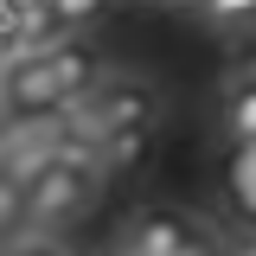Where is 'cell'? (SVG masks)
I'll use <instances>...</instances> for the list:
<instances>
[{"label":"cell","mask_w":256,"mask_h":256,"mask_svg":"<svg viewBox=\"0 0 256 256\" xmlns=\"http://www.w3.org/2000/svg\"><path fill=\"white\" fill-rule=\"evenodd\" d=\"M96 77H102L96 58L77 38H64L52 52H32V58L6 64V70H0V96H6L13 109H32V116H64L70 102H84V90H90Z\"/></svg>","instance_id":"6da1fadb"},{"label":"cell","mask_w":256,"mask_h":256,"mask_svg":"<svg viewBox=\"0 0 256 256\" xmlns=\"http://www.w3.org/2000/svg\"><path fill=\"white\" fill-rule=\"evenodd\" d=\"M154 116H160V90L154 84L148 77H128V70H109V77H96L84 90V102L64 109V128L96 148L116 128H154Z\"/></svg>","instance_id":"7a4b0ae2"},{"label":"cell","mask_w":256,"mask_h":256,"mask_svg":"<svg viewBox=\"0 0 256 256\" xmlns=\"http://www.w3.org/2000/svg\"><path fill=\"white\" fill-rule=\"evenodd\" d=\"M192 237H198V218L180 205H141L128 218V256H173Z\"/></svg>","instance_id":"3957f363"},{"label":"cell","mask_w":256,"mask_h":256,"mask_svg":"<svg viewBox=\"0 0 256 256\" xmlns=\"http://www.w3.org/2000/svg\"><path fill=\"white\" fill-rule=\"evenodd\" d=\"M148 148H154V128H116L96 141V173H128L134 160H148Z\"/></svg>","instance_id":"277c9868"},{"label":"cell","mask_w":256,"mask_h":256,"mask_svg":"<svg viewBox=\"0 0 256 256\" xmlns=\"http://www.w3.org/2000/svg\"><path fill=\"white\" fill-rule=\"evenodd\" d=\"M224 134L237 148L256 141V84H224Z\"/></svg>","instance_id":"5b68a950"},{"label":"cell","mask_w":256,"mask_h":256,"mask_svg":"<svg viewBox=\"0 0 256 256\" xmlns=\"http://www.w3.org/2000/svg\"><path fill=\"white\" fill-rule=\"evenodd\" d=\"M212 32H256V0H192Z\"/></svg>","instance_id":"8992f818"},{"label":"cell","mask_w":256,"mask_h":256,"mask_svg":"<svg viewBox=\"0 0 256 256\" xmlns=\"http://www.w3.org/2000/svg\"><path fill=\"white\" fill-rule=\"evenodd\" d=\"M230 198H237V212L256 224V141L237 148V160H230Z\"/></svg>","instance_id":"52a82bcc"},{"label":"cell","mask_w":256,"mask_h":256,"mask_svg":"<svg viewBox=\"0 0 256 256\" xmlns=\"http://www.w3.org/2000/svg\"><path fill=\"white\" fill-rule=\"evenodd\" d=\"M13 230H26V186L13 173H0V237H13Z\"/></svg>","instance_id":"ba28073f"},{"label":"cell","mask_w":256,"mask_h":256,"mask_svg":"<svg viewBox=\"0 0 256 256\" xmlns=\"http://www.w3.org/2000/svg\"><path fill=\"white\" fill-rule=\"evenodd\" d=\"M102 6H109V0H45V13H52V20H58L64 32L90 26V20H96V13H102Z\"/></svg>","instance_id":"9c48e42d"},{"label":"cell","mask_w":256,"mask_h":256,"mask_svg":"<svg viewBox=\"0 0 256 256\" xmlns=\"http://www.w3.org/2000/svg\"><path fill=\"white\" fill-rule=\"evenodd\" d=\"M0 256H64V250H58V244H45V237H13Z\"/></svg>","instance_id":"30bf717a"},{"label":"cell","mask_w":256,"mask_h":256,"mask_svg":"<svg viewBox=\"0 0 256 256\" xmlns=\"http://www.w3.org/2000/svg\"><path fill=\"white\" fill-rule=\"evenodd\" d=\"M173 256H218V244H212V237L198 230V237H192V244H180V250H173Z\"/></svg>","instance_id":"8fae6325"},{"label":"cell","mask_w":256,"mask_h":256,"mask_svg":"<svg viewBox=\"0 0 256 256\" xmlns=\"http://www.w3.org/2000/svg\"><path fill=\"white\" fill-rule=\"evenodd\" d=\"M141 6H180V0H141Z\"/></svg>","instance_id":"7c38bea8"},{"label":"cell","mask_w":256,"mask_h":256,"mask_svg":"<svg viewBox=\"0 0 256 256\" xmlns=\"http://www.w3.org/2000/svg\"><path fill=\"white\" fill-rule=\"evenodd\" d=\"M237 256H256V237H250V244H244V250H237Z\"/></svg>","instance_id":"4fadbf2b"}]
</instances>
